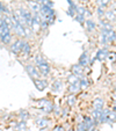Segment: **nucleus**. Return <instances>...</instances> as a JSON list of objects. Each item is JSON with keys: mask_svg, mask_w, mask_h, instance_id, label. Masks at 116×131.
<instances>
[{"mask_svg": "<svg viewBox=\"0 0 116 131\" xmlns=\"http://www.w3.org/2000/svg\"><path fill=\"white\" fill-rule=\"evenodd\" d=\"M26 70H27L28 74L30 75V78H31L33 80L38 79V78H40L41 74H40V72H38V70H37V67L35 66V65L27 64V65H26Z\"/></svg>", "mask_w": 116, "mask_h": 131, "instance_id": "obj_1", "label": "nucleus"}, {"mask_svg": "<svg viewBox=\"0 0 116 131\" xmlns=\"http://www.w3.org/2000/svg\"><path fill=\"white\" fill-rule=\"evenodd\" d=\"M37 70H38L41 75L45 78V77H48L50 73V65L48 64V63H43V64H41V65H37Z\"/></svg>", "mask_w": 116, "mask_h": 131, "instance_id": "obj_2", "label": "nucleus"}, {"mask_svg": "<svg viewBox=\"0 0 116 131\" xmlns=\"http://www.w3.org/2000/svg\"><path fill=\"white\" fill-rule=\"evenodd\" d=\"M22 45H23V41L22 40H16L12 45H10V51H12L14 54H19L21 52Z\"/></svg>", "mask_w": 116, "mask_h": 131, "instance_id": "obj_3", "label": "nucleus"}, {"mask_svg": "<svg viewBox=\"0 0 116 131\" xmlns=\"http://www.w3.org/2000/svg\"><path fill=\"white\" fill-rule=\"evenodd\" d=\"M27 5H28L29 10L31 13H38L40 12L41 4H38L36 0H27Z\"/></svg>", "mask_w": 116, "mask_h": 131, "instance_id": "obj_4", "label": "nucleus"}, {"mask_svg": "<svg viewBox=\"0 0 116 131\" xmlns=\"http://www.w3.org/2000/svg\"><path fill=\"white\" fill-rule=\"evenodd\" d=\"M34 82H35V86H36V88L38 89V91H44L48 86V81L45 79H40V78H38V79H35Z\"/></svg>", "mask_w": 116, "mask_h": 131, "instance_id": "obj_5", "label": "nucleus"}, {"mask_svg": "<svg viewBox=\"0 0 116 131\" xmlns=\"http://www.w3.org/2000/svg\"><path fill=\"white\" fill-rule=\"evenodd\" d=\"M109 116H110V110L109 109H104V110L102 109L99 118V123H107L109 121Z\"/></svg>", "mask_w": 116, "mask_h": 131, "instance_id": "obj_6", "label": "nucleus"}, {"mask_svg": "<svg viewBox=\"0 0 116 131\" xmlns=\"http://www.w3.org/2000/svg\"><path fill=\"white\" fill-rule=\"evenodd\" d=\"M10 27L8 25H6L4 21H1V23H0V37H3L5 36V35L9 34L10 32Z\"/></svg>", "mask_w": 116, "mask_h": 131, "instance_id": "obj_7", "label": "nucleus"}, {"mask_svg": "<svg viewBox=\"0 0 116 131\" xmlns=\"http://www.w3.org/2000/svg\"><path fill=\"white\" fill-rule=\"evenodd\" d=\"M88 63H89L88 54H87V52L85 51L84 53H82L81 56H80L79 62H78V65H80L81 67H85V66H87V65H88Z\"/></svg>", "mask_w": 116, "mask_h": 131, "instance_id": "obj_8", "label": "nucleus"}, {"mask_svg": "<svg viewBox=\"0 0 116 131\" xmlns=\"http://www.w3.org/2000/svg\"><path fill=\"white\" fill-rule=\"evenodd\" d=\"M107 56H108V50H107V48H103V49H101V50H99V51H98L95 59H98V60H100V62H102V60L106 59Z\"/></svg>", "mask_w": 116, "mask_h": 131, "instance_id": "obj_9", "label": "nucleus"}, {"mask_svg": "<svg viewBox=\"0 0 116 131\" xmlns=\"http://www.w3.org/2000/svg\"><path fill=\"white\" fill-rule=\"evenodd\" d=\"M104 19L108 22H114L115 21V9H108L104 12Z\"/></svg>", "mask_w": 116, "mask_h": 131, "instance_id": "obj_10", "label": "nucleus"}, {"mask_svg": "<svg viewBox=\"0 0 116 131\" xmlns=\"http://www.w3.org/2000/svg\"><path fill=\"white\" fill-rule=\"evenodd\" d=\"M103 100L101 97H96L93 101V109H96V110H102L103 109Z\"/></svg>", "mask_w": 116, "mask_h": 131, "instance_id": "obj_11", "label": "nucleus"}, {"mask_svg": "<svg viewBox=\"0 0 116 131\" xmlns=\"http://www.w3.org/2000/svg\"><path fill=\"white\" fill-rule=\"evenodd\" d=\"M84 25L86 26L87 31H89V32L94 31V30H95V28H96L95 22H94V21L92 20V19H88V20H85V23H84Z\"/></svg>", "mask_w": 116, "mask_h": 131, "instance_id": "obj_12", "label": "nucleus"}, {"mask_svg": "<svg viewBox=\"0 0 116 131\" xmlns=\"http://www.w3.org/2000/svg\"><path fill=\"white\" fill-rule=\"evenodd\" d=\"M30 50H31L30 44L28 42H25V41H23V45H22V49H21L20 53L23 54V57H28V56H29V53H30Z\"/></svg>", "mask_w": 116, "mask_h": 131, "instance_id": "obj_13", "label": "nucleus"}, {"mask_svg": "<svg viewBox=\"0 0 116 131\" xmlns=\"http://www.w3.org/2000/svg\"><path fill=\"white\" fill-rule=\"evenodd\" d=\"M80 89V86H79V80L78 81H74V82H71L69 86V93L70 94H74L77 92Z\"/></svg>", "mask_w": 116, "mask_h": 131, "instance_id": "obj_14", "label": "nucleus"}, {"mask_svg": "<svg viewBox=\"0 0 116 131\" xmlns=\"http://www.w3.org/2000/svg\"><path fill=\"white\" fill-rule=\"evenodd\" d=\"M72 72H73V74H76L78 78L79 77L81 78L82 77L81 74H82V72H84V67H81L80 65H78V64L73 65V66H72Z\"/></svg>", "mask_w": 116, "mask_h": 131, "instance_id": "obj_15", "label": "nucleus"}, {"mask_svg": "<svg viewBox=\"0 0 116 131\" xmlns=\"http://www.w3.org/2000/svg\"><path fill=\"white\" fill-rule=\"evenodd\" d=\"M114 41H115V30H108L107 31V43H113Z\"/></svg>", "mask_w": 116, "mask_h": 131, "instance_id": "obj_16", "label": "nucleus"}, {"mask_svg": "<svg viewBox=\"0 0 116 131\" xmlns=\"http://www.w3.org/2000/svg\"><path fill=\"white\" fill-rule=\"evenodd\" d=\"M49 124V119L47 118H40V119H36V125L40 126V128H45V126Z\"/></svg>", "mask_w": 116, "mask_h": 131, "instance_id": "obj_17", "label": "nucleus"}, {"mask_svg": "<svg viewBox=\"0 0 116 131\" xmlns=\"http://www.w3.org/2000/svg\"><path fill=\"white\" fill-rule=\"evenodd\" d=\"M0 12L3 13V14H6V15H10V10L8 9V7L3 3V1H0Z\"/></svg>", "mask_w": 116, "mask_h": 131, "instance_id": "obj_18", "label": "nucleus"}, {"mask_svg": "<svg viewBox=\"0 0 116 131\" xmlns=\"http://www.w3.org/2000/svg\"><path fill=\"white\" fill-rule=\"evenodd\" d=\"M0 41H1L4 44L8 45L10 43V41H12V35H10V32L7 35H5V36H3V37H0Z\"/></svg>", "mask_w": 116, "mask_h": 131, "instance_id": "obj_19", "label": "nucleus"}, {"mask_svg": "<svg viewBox=\"0 0 116 131\" xmlns=\"http://www.w3.org/2000/svg\"><path fill=\"white\" fill-rule=\"evenodd\" d=\"M63 87V84L60 81H55L54 85H52V89H54V92H56V93H58V92H60V89H62Z\"/></svg>", "mask_w": 116, "mask_h": 131, "instance_id": "obj_20", "label": "nucleus"}, {"mask_svg": "<svg viewBox=\"0 0 116 131\" xmlns=\"http://www.w3.org/2000/svg\"><path fill=\"white\" fill-rule=\"evenodd\" d=\"M79 86H80V89H85L87 88V86H88V81H87L86 78L81 77L79 79Z\"/></svg>", "mask_w": 116, "mask_h": 131, "instance_id": "obj_21", "label": "nucleus"}, {"mask_svg": "<svg viewBox=\"0 0 116 131\" xmlns=\"http://www.w3.org/2000/svg\"><path fill=\"white\" fill-rule=\"evenodd\" d=\"M35 63H36V65H41V64H43V63H47V60L44 59V57H43V56L37 54L36 57H35Z\"/></svg>", "mask_w": 116, "mask_h": 131, "instance_id": "obj_22", "label": "nucleus"}, {"mask_svg": "<svg viewBox=\"0 0 116 131\" xmlns=\"http://www.w3.org/2000/svg\"><path fill=\"white\" fill-rule=\"evenodd\" d=\"M104 12H106V7H104V6H98V9H96L98 16H99V17H103Z\"/></svg>", "mask_w": 116, "mask_h": 131, "instance_id": "obj_23", "label": "nucleus"}, {"mask_svg": "<svg viewBox=\"0 0 116 131\" xmlns=\"http://www.w3.org/2000/svg\"><path fill=\"white\" fill-rule=\"evenodd\" d=\"M73 17H74V20H76V21H78V22H79L81 26H84V23H85V16H84V15L76 14Z\"/></svg>", "mask_w": 116, "mask_h": 131, "instance_id": "obj_24", "label": "nucleus"}, {"mask_svg": "<svg viewBox=\"0 0 116 131\" xmlns=\"http://www.w3.org/2000/svg\"><path fill=\"white\" fill-rule=\"evenodd\" d=\"M16 130L17 131H25L26 130V121L19 122V124H17V126H16Z\"/></svg>", "mask_w": 116, "mask_h": 131, "instance_id": "obj_25", "label": "nucleus"}, {"mask_svg": "<svg viewBox=\"0 0 116 131\" xmlns=\"http://www.w3.org/2000/svg\"><path fill=\"white\" fill-rule=\"evenodd\" d=\"M74 104H76V96H74V94H71L69 96V106L74 107Z\"/></svg>", "mask_w": 116, "mask_h": 131, "instance_id": "obj_26", "label": "nucleus"}, {"mask_svg": "<svg viewBox=\"0 0 116 131\" xmlns=\"http://www.w3.org/2000/svg\"><path fill=\"white\" fill-rule=\"evenodd\" d=\"M109 3H110V0H96L98 6H104V7H106Z\"/></svg>", "mask_w": 116, "mask_h": 131, "instance_id": "obj_27", "label": "nucleus"}, {"mask_svg": "<svg viewBox=\"0 0 116 131\" xmlns=\"http://www.w3.org/2000/svg\"><path fill=\"white\" fill-rule=\"evenodd\" d=\"M85 13H86V8H85V7H77L76 14H79V15H84V16H85Z\"/></svg>", "mask_w": 116, "mask_h": 131, "instance_id": "obj_28", "label": "nucleus"}, {"mask_svg": "<svg viewBox=\"0 0 116 131\" xmlns=\"http://www.w3.org/2000/svg\"><path fill=\"white\" fill-rule=\"evenodd\" d=\"M67 80H69V82H70V84H71V82L78 81V80H79V79H78V77H77L76 74H73V73H72V74H70V75H69V78H67Z\"/></svg>", "mask_w": 116, "mask_h": 131, "instance_id": "obj_29", "label": "nucleus"}, {"mask_svg": "<svg viewBox=\"0 0 116 131\" xmlns=\"http://www.w3.org/2000/svg\"><path fill=\"white\" fill-rule=\"evenodd\" d=\"M78 131H86V126H85L84 122H78Z\"/></svg>", "mask_w": 116, "mask_h": 131, "instance_id": "obj_30", "label": "nucleus"}, {"mask_svg": "<svg viewBox=\"0 0 116 131\" xmlns=\"http://www.w3.org/2000/svg\"><path fill=\"white\" fill-rule=\"evenodd\" d=\"M20 117L22 121H25V119H27L28 117H29V114H28L27 111H21L20 113Z\"/></svg>", "mask_w": 116, "mask_h": 131, "instance_id": "obj_31", "label": "nucleus"}, {"mask_svg": "<svg viewBox=\"0 0 116 131\" xmlns=\"http://www.w3.org/2000/svg\"><path fill=\"white\" fill-rule=\"evenodd\" d=\"M54 131H64V128H63V126H57Z\"/></svg>", "mask_w": 116, "mask_h": 131, "instance_id": "obj_32", "label": "nucleus"}, {"mask_svg": "<svg viewBox=\"0 0 116 131\" xmlns=\"http://www.w3.org/2000/svg\"><path fill=\"white\" fill-rule=\"evenodd\" d=\"M63 113H62V114H63V116H66V115H67V113H69V109H63Z\"/></svg>", "mask_w": 116, "mask_h": 131, "instance_id": "obj_33", "label": "nucleus"}, {"mask_svg": "<svg viewBox=\"0 0 116 131\" xmlns=\"http://www.w3.org/2000/svg\"><path fill=\"white\" fill-rule=\"evenodd\" d=\"M36 1H37L38 4H43V1H44V0H36Z\"/></svg>", "mask_w": 116, "mask_h": 131, "instance_id": "obj_34", "label": "nucleus"}, {"mask_svg": "<svg viewBox=\"0 0 116 131\" xmlns=\"http://www.w3.org/2000/svg\"><path fill=\"white\" fill-rule=\"evenodd\" d=\"M67 131H73V130H72V129H69V130H67Z\"/></svg>", "mask_w": 116, "mask_h": 131, "instance_id": "obj_35", "label": "nucleus"}, {"mask_svg": "<svg viewBox=\"0 0 116 131\" xmlns=\"http://www.w3.org/2000/svg\"><path fill=\"white\" fill-rule=\"evenodd\" d=\"M78 1H85V0H78Z\"/></svg>", "mask_w": 116, "mask_h": 131, "instance_id": "obj_36", "label": "nucleus"}, {"mask_svg": "<svg viewBox=\"0 0 116 131\" xmlns=\"http://www.w3.org/2000/svg\"><path fill=\"white\" fill-rule=\"evenodd\" d=\"M1 21H3V19H0V23H1Z\"/></svg>", "mask_w": 116, "mask_h": 131, "instance_id": "obj_37", "label": "nucleus"}]
</instances>
